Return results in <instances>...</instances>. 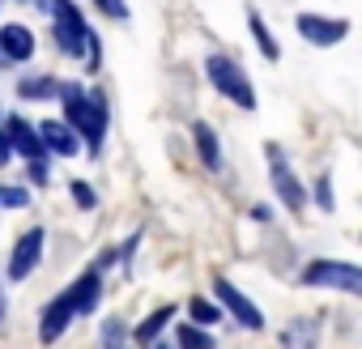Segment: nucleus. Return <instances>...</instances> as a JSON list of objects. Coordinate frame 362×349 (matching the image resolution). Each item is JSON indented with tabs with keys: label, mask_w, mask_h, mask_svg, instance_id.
<instances>
[{
	"label": "nucleus",
	"mask_w": 362,
	"mask_h": 349,
	"mask_svg": "<svg viewBox=\"0 0 362 349\" xmlns=\"http://www.w3.org/2000/svg\"><path fill=\"white\" fill-rule=\"evenodd\" d=\"M179 345H184V349H214V336H205L201 328H179Z\"/></svg>",
	"instance_id": "17"
},
{
	"label": "nucleus",
	"mask_w": 362,
	"mask_h": 349,
	"mask_svg": "<svg viewBox=\"0 0 362 349\" xmlns=\"http://www.w3.org/2000/svg\"><path fill=\"white\" fill-rule=\"evenodd\" d=\"M247 22H252V35H256V43H260V52H264L269 60H277V56H281V47H277V39L269 35V26L260 22V13H252Z\"/></svg>",
	"instance_id": "16"
},
{
	"label": "nucleus",
	"mask_w": 362,
	"mask_h": 349,
	"mask_svg": "<svg viewBox=\"0 0 362 349\" xmlns=\"http://www.w3.org/2000/svg\"><path fill=\"white\" fill-rule=\"evenodd\" d=\"M315 201H320L324 209H332V184H328V179H320V184H315Z\"/></svg>",
	"instance_id": "24"
},
{
	"label": "nucleus",
	"mask_w": 362,
	"mask_h": 349,
	"mask_svg": "<svg viewBox=\"0 0 362 349\" xmlns=\"http://www.w3.org/2000/svg\"><path fill=\"white\" fill-rule=\"evenodd\" d=\"M0 52L22 64V60L35 56V35H30L26 26H5V30H0Z\"/></svg>",
	"instance_id": "12"
},
{
	"label": "nucleus",
	"mask_w": 362,
	"mask_h": 349,
	"mask_svg": "<svg viewBox=\"0 0 362 349\" xmlns=\"http://www.w3.org/2000/svg\"><path fill=\"white\" fill-rule=\"evenodd\" d=\"M39 141H43V149H56L60 158L77 153V136H73V128H69V124H56V119H47V124L39 128Z\"/></svg>",
	"instance_id": "13"
},
{
	"label": "nucleus",
	"mask_w": 362,
	"mask_h": 349,
	"mask_svg": "<svg viewBox=\"0 0 362 349\" xmlns=\"http://www.w3.org/2000/svg\"><path fill=\"white\" fill-rule=\"evenodd\" d=\"M214 294L226 302V311H230V315H235L243 328H264V315H260V307H252V302H247V298H243V294H239L230 281H226V277H214Z\"/></svg>",
	"instance_id": "5"
},
{
	"label": "nucleus",
	"mask_w": 362,
	"mask_h": 349,
	"mask_svg": "<svg viewBox=\"0 0 362 349\" xmlns=\"http://www.w3.org/2000/svg\"><path fill=\"white\" fill-rule=\"evenodd\" d=\"M345 30H349V22H341V18H315V13H303L298 18V35L307 39V43H315V47H328V43H341L345 39Z\"/></svg>",
	"instance_id": "6"
},
{
	"label": "nucleus",
	"mask_w": 362,
	"mask_h": 349,
	"mask_svg": "<svg viewBox=\"0 0 362 349\" xmlns=\"http://www.w3.org/2000/svg\"><path fill=\"white\" fill-rule=\"evenodd\" d=\"M0 205L22 209V205H30V196H26V188H0Z\"/></svg>",
	"instance_id": "21"
},
{
	"label": "nucleus",
	"mask_w": 362,
	"mask_h": 349,
	"mask_svg": "<svg viewBox=\"0 0 362 349\" xmlns=\"http://www.w3.org/2000/svg\"><path fill=\"white\" fill-rule=\"evenodd\" d=\"M98 294H103V277H98V268H90V273H81V277L64 290V302L73 307V315H86V311H94Z\"/></svg>",
	"instance_id": "8"
},
{
	"label": "nucleus",
	"mask_w": 362,
	"mask_h": 349,
	"mask_svg": "<svg viewBox=\"0 0 362 349\" xmlns=\"http://www.w3.org/2000/svg\"><path fill=\"white\" fill-rule=\"evenodd\" d=\"M188 311H192V319H197V324H218V315H222V311H218L214 302H205V298H192V302H188Z\"/></svg>",
	"instance_id": "18"
},
{
	"label": "nucleus",
	"mask_w": 362,
	"mask_h": 349,
	"mask_svg": "<svg viewBox=\"0 0 362 349\" xmlns=\"http://www.w3.org/2000/svg\"><path fill=\"white\" fill-rule=\"evenodd\" d=\"M69 319H73V307L64 302V294L43 311V324H39V341L43 345H56V336H64V328H69Z\"/></svg>",
	"instance_id": "10"
},
{
	"label": "nucleus",
	"mask_w": 362,
	"mask_h": 349,
	"mask_svg": "<svg viewBox=\"0 0 362 349\" xmlns=\"http://www.w3.org/2000/svg\"><path fill=\"white\" fill-rule=\"evenodd\" d=\"M94 5H98L107 18H115V22H124V18H128V5H124V0H94Z\"/></svg>",
	"instance_id": "22"
},
{
	"label": "nucleus",
	"mask_w": 362,
	"mask_h": 349,
	"mask_svg": "<svg viewBox=\"0 0 362 349\" xmlns=\"http://www.w3.org/2000/svg\"><path fill=\"white\" fill-rule=\"evenodd\" d=\"M192 136H197L201 162H205L209 170H218V166H222V153H218V136H214V128H209V124H197V128H192Z\"/></svg>",
	"instance_id": "14"
},
{
	"label": "nucleus",
	"mask_w": 362,
	"mask_h": 349,
	"mask_svg": "<svg viewBox=\"0 0 362 349\" xmlns=\"http://www.w3.org/2000/svg\"><path fill=\"white\" fill-rule=\"evenodd\" d=\"M5 132H9V145H13L18 153H26L30 162H35V158H43V141H39V132H35L26 119H18V115H13V119L5 124Z\"/></svg>",
	"instance_id": "11"
},
{
	"label": "nucleus",
	"mask_w": 362,
	"mask_h": 349,
	"mask_svg": "<svg viewBox=\"0 0 362 349\" xmlns=\"http://www.w3.org/2000/svg\"><path fill=\"white\" fill-rule=\"evenodd\" d=\"M103 345L107 349H124V319H107L103 324Z\"/></svg>",
	"instance_id": "20"
},
{
	"label": "nucleus",
	"mask_w": 362,
	"mask_h": 349,
	"mask_svg": "<svg viewBox=\"0 0 362 349\" xmlns=\"http://www.w3.org/2000/svg\"><path fill=\"white\" fill-rule=\"evenodd\" d=\"M205 69H209V81H214V85H218L226 98H235V102H239V107H247V111L256 107L252 81L243 77V69H239L230 56H209V64H205Z\"/></svg>",
	"instance_id": "2"
},
{
	"label": "nucleus",
	"mask_w": 362,
	"mask_h": 349,
	"mask_svg": "<svg viewBox=\"0 0 362 349\" xmlns=\"http://www.w3.org/2000/svg\"><path fill=\"white\" fill-rule=\"evenodd\" d=\"M73 196H77V205H81V209H94V205H98V196H94V188H86L81 179L73 184Z\"/></svg>",
	"instance_id": "23"
},
{
	"label": "nucleus",
	"mask_w": 362,
	"mask_h": 349,
	"mask_svg": "<svg viewBox=\"0 0 362 349\" xmlns=\"http://www.w3.org/2000/svg\"><path fill=\"white\" fill-rule=\"evenodd\" d=\"M269 153H273V188H277L281 205H286L290 213H298V209H303V201H307V196H303V184L290 174V166L281 162V153H277V149H269Z\"/></svg>",
	"instance_id": "9"
},
{
	"label": "nucleus",
	"mask_w": 362,
	"mask_h": 349,
	"mask_svg": "<svg viewBox=\"0 0 362 349\" xmlns=\"http://www.w3.org/2000/svg\"><path fill=\"white\" fill-rule=\"evenodd\" d=\"M47 94H56V81H47V77L22 81V98H47Z\"/></svg>",
	"instance_id": "19"
},
{
	"label": "nucleus",
	"mask_w": 362,
	"mask_h": 349,
	"mask_svg": "<svg viewBox=\"0 0 362 349\" xmlns=\"http://www.w3.org/2000/svg\"><path fill=\"white\" fill-rule=\"evenodd\" d=\"M30 179H35V184H43V179H47V166H43V158H35V162H30Z\"/></svg>",
	"instance_id": "26"
},
{
	"label": "nucleus",
	"mask_w": 362,
	"mask_h": 349,
	"mask_svg": "<svg viewBox=\"0 0 362 349\" xmlns=\"http://www.w3.org/2000/svg\"><path fill=\"white\" fill-rule=\"evenodd\" d=\"M303 281H307V285H328V290L358 294V290H362V268H354V264H345V260H315V264H307Z\"/></svg>",
	"instance_id": "3"
},
{
	"label": "nucleus",
	"mask_w": 362,
	"mask_h": 349,
	"mask_svg": "<svg viewBox=\"0 0 362 349\" xmlns=\"http://www.w3.org/2000/svg\"><path fill=\"white\" fill-rule=\"evenodd\" d=\"M60 94H64V111H69V128H77L86 141H90V149H98V141H103V132H107V102H103V94H81L77 85H60Z\"/></svg>",
	"instance_id": "1"
},
{
	"label": "nucleus",
	"mask_w": 362,
	"mask_h": 349,
	"mask_svg": "<svg viewBox=\"0 0 362 349\" xmlns=\"http://www.w3.org/2000/svg\"><path fill=\"white\" fill-rule=\"evenodd\" d=\"M0 315H5V298H0Z\"/></svg>",
	"instance_id": "27"
},
{
	"label": "nucleus",
	"mask_w": 362,
	"mask_h": 349,
	"mask_svg": "<svg viewBox=\"0 0 362 349\" xmlns=\"http://www.w3.org/2000/svg\"><path fill=\"white\" fill-rule=\"evenodd\" d=\"M52 18H56V43L69 52V56H86V22H81V13H77V5L73 0H56V9H52Z\"/></svg>",
	"instance_id": "4"
},
{
	"label": "nucleus",
	"mask_w": 362,
	"mask_h": 349,
	"mask_svg": "<svg viewBox=\"0 0 362 349\" xmlns=\"http://www.w3.org/2000/svg\"><path fill=\"white\" fill-rule=\"evenodd\" d=\"M13 158V145H9V132H0V166H9Z\"/></svg>",
	"instance_id": "25"
},
{
	"label": "nucleus",
	"mask_w": 362,
	"mask_h": 349,
	"mask_svg": "<svg viewBox=\"0 0 362 349\" xmlns=\"http://www.w3.org/2000/svg\"><path fill=\"white\" fill-rule=\"evenodd\" d=\"M39 256H43V230L35 226V230H26L22 239H18V247H13V260H9V273L22 281V277H30L35 273V264H39Z\"/></svg>",
	"instance_id": "7"
},
{
	"label": "nucleus",
	"mask_w": 362,
	"mask_h": 349,
	"mask_svg": "<svg viewBox=\"0 0 362 349\" xmlns=\"http://www.w3.org/2000/svg\"><path fill=\"white\" fill-rule=\"evenodd\" d=\"M170 315H175V307H170V302H166V307H158L153 315H145V319H141V328H136V341H141V345H145V341H153V336L166 328V319H170Z\"/></svg>",
	"instance_id": "15"
}]
</instances>
